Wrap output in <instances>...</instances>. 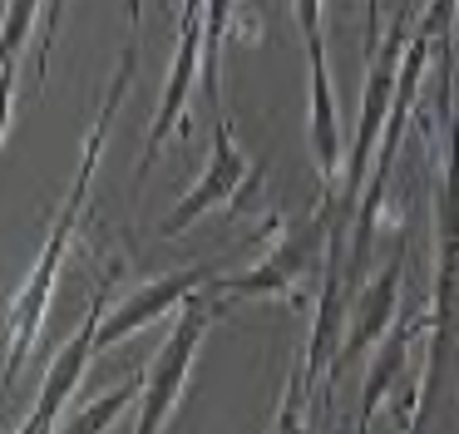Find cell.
I'll list each match as a JSON object with an SVG mask.
<instances>
[{
	"instance_id": "obj_1",
	"label": "cell",
	"mask_w": 459,
	"mask_h": 434,
	"mask_svg": "<svg viewBox=\"0 0 459 434\" xmlns=\"http://www.w3.org/2000/svg\"><path fill=\"white\" fill-rule=\"evenodd\" d=\"M134 69H139V39H134V30H129V45H124V55H119V69H114L109 89H104V104H100V114H94L90 143H84V158H80V173H74L70 193H65V207L50 222L45 252L35 256L30 276H25V286L15 291L11 311H5V395H11V385L21 380L25 360H30V345H35V335H40V321H45V311H50V291H55V282H60L65 252H70L80 213H84V203H90V183H94V173H100L104 143H109V128H114V118H119V99H124V89H129Z\"/></svg>"
},
{
	"instance_id": "obj_2",
	"label": "cell",
	"mask_w": 459,
	"mask_h": 434,
	"mask_svg": "<svg viewBox=\"0 0 459 434\" xmlns=\"http://www.w3.org/2000/svg\"><path fill=\"white\" fill-rule=\"evenodd\" d=\"M405 39H410V20L405 5L395 10L390 30L380 35V45L370 49V69H366V94H360V124H356V143L346 153V168H341V193H336V227L351 222L360 193L370 183V168H376V148L380 134H385V118L395 108V89H400V65H405Z\"/></svg>"
},
{
	"instance_id": "obj_3",
	"label": "cell",
	"mask_w": 459,
	"mask_h": 434,
	"mask_svg": "<svg viewBox=\"0 0 459 434\" xmlns=\"http://www.w3.org/2000/svg\"><path fill=\"white\" fill-rule=\"evenodd\" d=\"M218 311H222V306L208 301V286L193 291L188 301L178 306V321H173V331L163 335L153 365L143 370L139 420H134V430H139V434H153L159 424H169L173 410H178V395H183V385H188L193 355H198V345H203V335H208V326H212V316H218Z\"/></svg>"
},
{
	"instance_id": "obj_4",
	"label": "cell",
	"mask_w": 459,
	"mask_h": 434,
	"mask_svg": "<svg viewBox=\"0 0 459 434\" xmlns=\"http://www.w3.org/2000/svg\"><path fill=\"white\" fill-rule=\"evenodd\" d=\"M336 232H346V227H336V203H321L316 213H311V222L297 227V232H287V237H277V247H272L252 272L212 276L208 286L218 296H291L311 276V266L321 262V247L336 242Z\"/></svg>"
},
{
	"instance_id": "obj_5",
	"label": "cell",
	"mask_w": 459,
	"mask_h": 434,
	"mask_svg": "<svg viewBox=\"0 0 459 434\" xmlns=\"http://www.w3.org/2000/svg\"><path fill=\"white\" fill-rule=\"evenodd\" d=\"M109 286H114V276H100V286H94V296H90V316H84L80 331L55 351L50 370H45V380H40V395H35V410L21 420V434H40V430H50V424H60L70 395L80 390L90 360L100 355V326H104V311H109Z\"/></svg>"
},
{
	"instance_id": "obj_6",
	"label": "cell",
	"mask_w": 459,
	"mask_h": 434,
	"mask_svg": "<svg viewBox=\"0 0 459 434\" xmlns=\"http://www.w3.org/2000/svg\"><path fill=\"white\" fill-rule=\"evenodd\" d=\"M247 178H252V163H247V148L232 138V124H228V114H212V153H208V163H203V173L193 178V187L178 197V203L169 207V217L159 222V232L163 237H183L193 222H198L203 213H212V207H222V203H232V197L247 187Z\"/></svg>"
},
{
	"instance_id": "obj_7",
	"label": "cell",
	"mask_w": 459,
	"mask_h": 434,
	"mask_svg": "<svg viewBox=\"0 0 459 434\" xmlns=\"http://www.w3.org/2000/svg\"><path fill=\"white\" fill-rule=\"evenodd\" d=\"M218 276V262H198V266H183V272H169V276H153V282L134 286L124 301H114L109 311H104V326H100V355L114 351L119 341H129V335L149 331L153 321H163L169 311H178L183 301H188L193 291H203V286Z\"/></svg>"
},
{
	"instance_id": "obj_8",
	"label": "cell",
	"mask_w": 459,
	"mask_h": 434,
	"mask_svg": "<svg viewBox=\"0 0 459 434\" xmlns=\"http://www.w3.org/2000/svg\"><path fill=\"white\" fill-rule=\"evenodd\" d=\"M395 301H400V256L380 266L370 282L356 286V296H351V306H346V335H341V351L331 355V370H326V390L336 385V375L346 370L360 351H376L380 345V335L395 326Z\"/></svg>"
},
{
	"instance_id": "obj_9",
	"label": "cell",
	"mask_w": 459,
	"mask_h": 434,
	"mask_svg": "<svg viewBox=\"0 0 459 434\" xmlns=\"http://www.w3.org/2000/svg\"><path fill=\"white\" fill-rule=\"evenodd\" d=\"M420 335H429V311L425 316H395V326L380 335L376 355H370V370H366V385H360V414H356L360 430L376 420V410L385 404V395L400 385L405 360H410V345H415Z\"/></svg>"
},
{
	"instance_id": "obj_10",
	"label": "cell",
	"mask_w": 459,
	"mask_h": 434,
	"mask_svg": "<svg viewBox=\"0 0 459 434\" xmlns=\"http://www.w3.org/2000/svg\"><path fill=\"white\" fill-rule=\"evenodd\" d=\"M307 134H311V163H316V178L331 187L341 178V168H346V143H341V114H336V94H331V69L326 65H311Z\"/></svg>"
},
{
	"instance_id": "obj_11",
	"label": "cell",
	"mask_w": 459,
	"mask_h": 434,
	"mask_svg": "<svg viewBox=\"0 0 459 434\" xmlns=\"http://www.w3.org/2000/svg\"><path fill=\"white\" fill-rule=\"evenodd\" d=\"M40 5L45 0H11L5 5V25H0V49H5V138H11V118H15V59L30 45Z\"/></svg>"
},
{
	"instance_id": "obj_12",
	"label": "cell",
	"mask_w": 459,
	"mask_h": 434,
	"mask_svg": "<svg viewBox=\"0 0 459 434\" xmlns=\"http://www.w3.org/2000/svg\"><path fill=\"white\" fill-rule=\"evenodd\" d=\"M139 395H143V380H129V385H119V390H109V395H100L94 404H84L80 414H70L65 420V430L70 434H104L114 420H119L129 404H139Z\"/></svg>"
},
{
	"instance_id": "obj_13",
	"label": "cell",
	"mask_w": 459,
	"mask_h": 434,
	"mask_svg": "<svg viewBox=\"0 0 459 434\" xmlns=\"http://www.w3.org/2000/svg\"><path fill=\"white\" fill-rule=\"evenodd\" d=\"M297 10L301 39H307V65H326V45H321V0H291Z\"/></svg>"
},
{
	"instance_id": "obj_14",
	"label": "cell",
	"mask_w": 459,
	"mask_h": 434,
	"mask_svg": "<svg viewBox=\"0 0 459 434\" xmlns=\"http://www.w3.org/2000/svg\"><path fill=\"white\" fill-rule=\"evenodd\" d=\"M380 45V0H366V49Z\"/></svg>"
}]
</instances>
